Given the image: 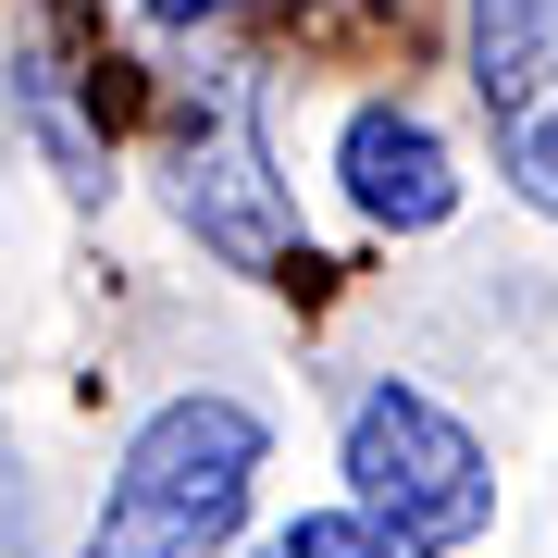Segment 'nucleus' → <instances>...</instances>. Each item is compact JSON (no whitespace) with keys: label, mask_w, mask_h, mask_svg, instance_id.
Segmentation results:
<instances>
[{"label":"nucleus","mask_w":558,"mask_h":558,"mask_svg":"<svg viewBox=\"0 0 558 558\" xmlns=\"http://www.w3.org/2000/svg\"><path fill=\"white\" fill-rule=\"evenodd\" d=\"M274 558H398V546H385L360 509H311V521H286V534H274Z\"/></svg>","instance_id":"0eeeda50"},{"label":"nucleus","mask_w":558,"mask_h":558,"mask_svg":"<svg viewBox=\"0 0 558 558\" xmlns=\"http://www.w3.org/2000/svg\"><path fill=\"white\" fill-rule=\"evenodd\" d=\"M174 211L199 223V248H223L236 274H286V260H311V248H299V211H286V186H274V149H260V124H248L236 87H223V100L199 112V137L174 149Z\"/></svg>","instance_id":"7ed1b4c3"},{"label":"nucleus","mask_w":558,"mask_h":558,"mask_svg":"<svg viewBox=\"0 0 558 558\" xmlns=\"http://www.w3.org/2000/svg\"><path fill=\"white\" fill-rule=\"evenodd\" d=\"M0 558H38V546H25V484H13V435H0Z\"/></svg>","instance_id":"6e6552de"},{"label":"nucleus","mask_w":558,"mask_h":558,"mask_svg":"<svg viewBox=\"0 0 558 558\" xmlns=\"http://www.w3.org/2000/svg\"><path fill=\"white\" fill-rule=\"evenodd\" d=\"M348 497H360V521L398 558H447V546L484 534L497 472H484V447L459 435L422 385H373V398L348 410Z\"/></svg>","instance_id":"f03ea898"},{"label":"nucleus","mask_w":558,"mask_h":558,"mask_svg":"<svg viewBox=\"0 0 558 558\" xmlns=\"http://www.w3.org/2000/svg\"><path fill=\"white\" fill-rule=\"evenodd\" d=\"M534 75H558V0H472V87H484V112L521 100Z\"/></svg>","instance_id":"39448f33"},{"label":"nucleus","mask_w":558,"mask_h":558,"mask_svg":"<svg viewBox=\"0 0 558 558\" xmlns=\"http://www.w3.org/2000/svg\"><path fill=\"white\" fill-rule=\"evenodd\" d=\"M149 25H199V13H236V0H137Z\"/></svg>","instance_id":"1a4fd4ad"},{"label":"nucleus","mask_w":558,"mask_h":558,"mask_svg":"<svg viewBox=\"0 0 558 558\" xmlns=\"http://www.w3.org/2000/svg\"><path fill=\"white\" fill-rule=\"evenodd\" d=\"M260 459H274V435H260L248 398H174V410H149L75 558H211L248 521Z\"/></svg>","instance_id":"f257e3e1"},{"label":"nucleus","mask_w":558,"mask_h":558,"mask_svg":"<svg viewBox=\"0 0 558 558\" xmlns=\"http://www.w3.org/2000/svg\"><path fill=\"white\" fill-rule=\"evenodd\" d=\"M497 161L534 211H558V75H534L521 100H497Z\"/></svg>","instance_id":"423d86ee"},{"label":"nucleus","mask_w":558,"mask_h":558,"mask_svg":"<svg viewBox=\"0 0 558 558\" xmlns=\"http://www.w3.org/2000/svg\"><path fill=\"white\" fill-rule=\"evenodd\" d=\"M336 174H348V199L373 211L385 236H435V223L459 211V161H447V137H435L422 112H398V100H360V112H348Z\"/></svg>","instance_id":"20e7f679"}]
</instances>
